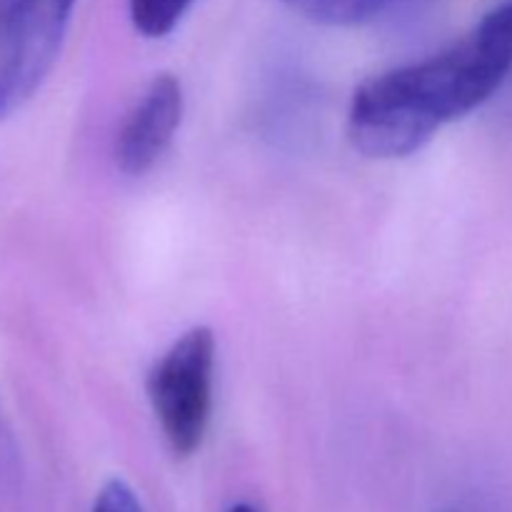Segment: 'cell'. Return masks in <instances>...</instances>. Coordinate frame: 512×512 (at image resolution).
Wrapping results in <instances>:
<instances>
[{
	"label": "cell",
	"mask_w": 512,
	"mask_h": 512,
	"mask_svg": "<svg viewBox=\"0 0 512 512\" xmlns=\"http://www.w3.org/2000/svg\"><path fill=\"white\" fill-rule=\"evenodd\" d=\"M510 73L512 0H505L450 48L365 80L348 110L350 143L368 158H408L443 125L488 103Z\"/></svg>",
	"instance_id": "6da1fadb"
},
{
	"label": "cell",
	"mask_w": 512,
	"mask_h": 512,
	"mask_svg": "<svg viewBox=\"0 0 512 512\" xmlns=\"http://www.w3.org/2000/svg\"><path fill=\"white\" fill-rule=\"evenodd\" d=\"M215 335L193 328L170 345L148 375V398L170 450L190 458L203 445L213 410Z\"/></svg>",
	"instance_id": "7a4b0ae2"
},
{
	"label": "cell",
	"mask_w": 512,
	"mask_h": 512,
	"mask_svg": "<svg viewBox=\"0 0 512 512\" xmlns=\"http://www.w3.org/2000/svg\"><path fill=\"white\" fill-rule=\"evenodd\" d=\"M78 0H13L0 28V118L43 88L65 43Z\"/></svg>",
	"instance_id": "3957f363"
},
{
	"label": "cell",
	"mask_w": 512,
	"mask_h": 512,
	"mask_svg": "<svg viewBox=\"0 0 512 512\" xmlns=\"http://www.w3.org/2000/svg\"><path fill=\"white\" fill-rule=\"evenodd\" d=\"M183 85L173 73L155 75L153 83L125 118L115 143V163L130 178L145 175L173 143L183 120Z\"/></svg>",
	"instance_id": "277c9868"
},
{
	"label": "cell",
	"mask_w": 512,
	"mask_h": 512,
	"mask_svg": "<svg viewBox=\"0 0 512 512\" xmlns=\"http://www.w3.org/2000/svg\"><path fill=\"white\" fill-rule=\"evenodd\" d=\"M295 13L323 25H360L375 18L388 0H283Z\"/></svg>",
	"instance_id": "5b68a950"
},
{
	"label": "cell",
	"mask_w": 512,
	"mask_h": 512,
	"mask_svg": "<svg viewBox=\"0 0 512 512\" xmlns=\"http://www.w3.org/2000/svg\"><path fill=\"white\" fill-rule=\"evenodd\" d=\"M193 0H128L130 20L145 38H163L183 20Z\"/></svg>",
	"instance_id": "8992f818"
},
{
	"label": "cell",
	"mask_w": 512,
	"mask_h": 512,
	"mask_svg": "<svg viewBox=\"0 0 512 512\" xmlns=\"http://www.w3.org/2000/svg\"><path fill=\"white\" fill-rule=\"evenodd\" d=\"M90 512H145V508L138 495L133 493V488L125 480L115 478L100 488Z\"/></svg>",
	"instance_id": "52a82bcc"
},
{
	"label": "cell",
	"mask_w": 512,
	"mask_h": 512,
	"mask_svg": "<svg viewBox=\"0 0 512 512\" xmlns=\"http://www.w3.org/2000/svg\"><path fill=\"white\" fill-rule=\"evenodd\" d=\"M228 512H260V510L255 508V505H250V503H235Z\"/></svg>",
	"instance_id": "ba28073f"
},
{
	"label": "cell",
	"mask_w": 512,
	"mask_h": 512,
	"mask_svg": "<svg viewBox=\"0 0 512 512\" xmlns=\"http://www.w3.org/2000/svg\"><path fill=\"white\" fill-rule=\"evenodd\" d=\"M445 512H463V510H445Z\"/></svg>",
	"instance_id": "9c48e42d"
}]
</instances>
